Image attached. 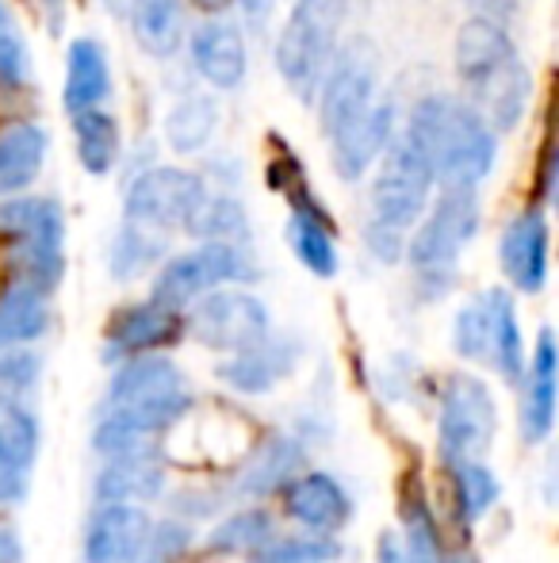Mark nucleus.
Instances as JSON below:
<instances>
[{
	"instance_id": "nucleus-1",
	"label": "nucleus",
	"mask_w": 559,
	"mask_h": 563,
	"mask_svg": "<svg viewBox=\"0 0 559 563\" xmlns=\"http://www.w3.org/2000/svg\"><path fill=\"white\" fill-rule=\"evenodd\" d=\"M456 77H460L468 104L494 131H510L522 123L533 97V74L517 54L506 27L487 15H476L456 35Z\"/></svg>"
},
{
	"instance_id": "nucleus-2",
	"label": "nucleus",
	"mask_w": 559,
	"mask_h": 563,
	"mask_svg": "<svg viewBox=\"0 0 559 563\" xmlns=\"http://www.w3.org/2000/svg\"><path fill=\"white\" fill-rule=\"evenodd\" d=\"M403 139L425 157L433 180L476 188L494 169L499 139L491 123L460 97H425L406 119Z\"/></svg>"
},
{
	"instance_id": "nucleus-3",
	"label": "nucleus",
	"mask_w": 559,
	"mask_h": 563,
	"mask_svg": "<svg viewBox=\"0 0 559 563\" xmlns=\"http://www.w3.org/2000/svg\"><path fill=\"white\" fill-rule=\"evenodd\" d=\"M349 0H295L277 38V69L295 97L311 100L326 74L329 58L342 46Z\"/></svg>"
},
{
	"instance_id": "nucleus-4",
	"label": "nucleus",
	"mask_w": 559,
	"mask_h": 563,
	"mask_svg": "<svg viewBox=\"0 0 559 563\" xmlns=\"http://www.w3.org/2000/svg\"><path fill=\"white\" fill-rule=\"evenodd\" d=\"M0 238H8L12 250V284L51 291L62 280L66 265V219L62 208L46 196L38 200H8L0 203Z\"/></svg>"
},
{
	"instance_id": "nucleus-5",
	"label": "nucleus",
	"mask_w": 559,
	"mask_h": 563,
	"mask_svg": "<svg viewBox=\"0 0 559 563\" xmlns=\"http://www.w3.org/2000/svg\"><path fill=\"white\" fill-rule=\"evenodd\" d=\"M192 407V395L185 387L180 368L169 356H142L138 361L123 364L115 372L112 387H108L104 399V415H123L135 426H142L146 433H161L165 426H172L177 418L188 415Z\"/></svg>"
},
{
	"instance_id": "nucleus-6",
	"label": "nucleus",
	"mask_w": 559,
	"mask_h": 563,
	"mask_svg": "<svg viewBox=\"0 0 559 563\" xmlns=\"http://www.w3.org/2000/svg\"><path fill=\"white\" fill-rule=\"evenodd\" d=\"M479 230V200L471 185H445L440 200L433 203V211L422 219L418 234L406 245V261L422 276L425 284H433V291H445L456 276V261H460L463 245L476 238Z\"/></svg>"
},
{
	"instance_id": "nucleus-7",
	"label": "nucleus",
	"mask_w": 559,
	"mask_h": 563,
	"mask_svg": "<svg viewBox=\"0 0 559 563\" xmlns=\"http://www.w3.org/2000/svg\"><path fill=\"white\" fill-rule=\"evenodd\" d=\"M254 276V261L238 250L234 242H203L200 250L180 253L169 265L157 273L154 280V303L161 307H180L195 303L208 291L223 288V284H238Z\"/></svg>"
},
{
	"instance_id": "nucleus-8",
	"label": "nucleus",
	"mask_w": 559,
	"mask_h": 563,
	"mask_svg": "<svg viewBox=\"0 0 559 563\" xmlns=\"http://www.w3.org/2000/svg\"><path fill=\"white\" fill-rule=\"evenodd\" d=\"M429 188L433 169L425 165L418 150L399 134L380 154V173H376L372 185V223L406 234L422 219L425 203H429Z\"/></svg>"
},
{
	"instance_id": "nucleus-9",
	"label": "nucleus",
	"mask_w": 559,
	"mask_h": 563,
	"mask_svg": "<svg viewBox=\"0 0 559 563\" xmlns=\"http://www.w3.org/2000/svg\"><path fill=\"white\" fill-rule=\"evenodd\" d=\"M376 81H380V54L368 38H349L337 46L318 81V119L326 139L372 104Z\"/></svg>"
},
{
	"instance_id": "nucleus-10",
	"label": "nucleus",
	"mask_w": 559,
	"mask_h": 563,
	"mask_svg": "<svg viewBox=\"0 0 559 563\" xmlns=\"http://www.w3.org/2000/svg\"><path fill=\"white\" fill-rule=\"evenodd\" d=\"M499 410L491 391L476 376H452L440 395V456L448 464L456 460H476L491 449Z\"/></svg>"
},
{
	"instance_id": "nucleus-11",
	"label": "nucleus",
	"mask_w": 559,
	"mask_h": 563,
	"mask_svg": "<svg viewBox=\"0 0 559 563\" xmlns=\"http://www.w3.org/2000/svg\"><path fill=\"white\" fill-rule=\"evenodd\" d=\"M192 334L211 349L238 353L269 338V311L257 296L231 288H215L195 299L192 307Z\"/></svg>"
},
{
	"instance_id": "nucleus-12",
	"label": "nucleus",
	"mask_w": 559,
	"mask_h": 563,
	"mask_svg": "<svg viewBox=\"0 0 559 563\" xmlns=\"http://www.w3.org/2000/svg\"><path fill=\"white\" fill-rule=\"evenodd\" d=\"M203 192H208L203 180L188 169H172V165L146 169L127 188V223L149 230L185 227L188 216L195 211V203L203 200Z\"/></svg>"
},
{
	"instance_id": "nucleus-13",
	"label": "nucleus",
	"mask_w": 559,
	"mask_h": 563,
	"mask_svg": "<svg viewBox=\"0 0 559 563\" xmlns=\"http://www.w3.org/2000/svg\"><path fill=\"white\" fill-rule=\"evenodd\" d=\"M502 268L510 284L525 296H537L548 280V219L545 211H522L502 230L499 245Z\"/></svg>"
},
{
	"instance_id": "nucleus-14",
	"label": "nucleus",
	"mask_w": 559,
	"mask_h": 563,
	"mask_svg": "<svg viewBox=\"0 0 559 563\" xmlns=\"http://www.w3.org/2000/svg\"><path fill=\"white\" fill-rule=\"evenodd\" d=\"M391 134H395V112L391 104H368L360 115H353L342 131L329 134L334 142V169L337 177L357 180L380 162V154L388 150Z\"/></svg>"
},
{
	"instance_id": "nucleus-15",
	"label": "nucleus",
	"mask_w": 559,
	"mask_h": 563,
	"mask_svg": "<svg viewBox=\"0 0 559 563\" xmlns=\"http://www.w3.org/2000/svg\"><path fill=\"white\" fill-rule=\"evenodd\" d=\"M180 338V314L161 303H138L127 307L108 327V361H127L138 353H154Z\"/></svg>"
},
{
	"instance_id": "nucleus-16",
	"label": "nucleus",
	"mask_w": 559,
	"mask_h": 563,
	"mask_svg": "<svg viewBox=\"0 0 559 563\" xmlns=\"http://www.w3.org/2000/svg\"><path fill=\"white\" fill-rule=\"evenodd\" d=\"M192 62L195 74L215 89H238L246 81V38L234 23L208 20L192 31Z\"/></svg>"
},
{
	"instance_id": "nucleus-17",
	"label": "nucleus",
	"mask_w": 559,
	"mask_h": 563,
	"mask_svg": "<svg viewBox=\"0 0 559 563\" xmlns=\"http://www.w3.org/2000/svg\"><path fill=\"white\" fill-rule=\"evenodd\" d=\"M149 529V518L135 503H108L92 514L89 533H85V563H131L142 537Z\"/></svg>"
},
{
	"instance_id": "nucleus-18",
	"label": "nucleus",
	"mask_w": 559,
	"mask_h": 563,
	"mask_svg": "<svg viewBox=\"0 0 559 563\" xmlns=\"http://www.w3.org/2000/svg\"><path fill=\"white\" fill-rule=\"evenodd\" d=\"M283 510L311 533H334L349 521V495L337 487V479L311 472L303 479H291L283 487Z\"/></svg>"
},
{
	"instance_id": "nucleus-19",
	"label": "nucleus",
	"mask_w": 559,
	"mask_h": 563,
	"mask_svg": "<svg viewBox=\"0 0 559 563\" xmlns=\"http://www.w3.org/2000/svg\"><path fill=\"white\" fill-rule=\"evenodd\" d=\"M295 368V345L291 341H257L249 349H238L226 364H219V379H226L231 387L246 395L272 391L280 376Z\"/></svg>"
},
{
	"instance_id": "nucleus-20",
	"label": "nucleus",
	"mask_w": 559,
	"mask_h": 563,
	"mask_svg": "<svg viewBox=\"0 0 559 563\" xmlns=\"http://www.w3.org/2000/svg\"><path fill=\"white\" fill-rule=\"evenodd\" d=\"M483 303H487V364L506 384H517L525 376V345H522L514 299H510V291L491 288L483 291Z\"/></svg>"
},
{
	"instance_id": "nucleus-21",
	"label": "nucleus",
	"mask_w": 559,
	"mask_h": 563,
	"mask_svg": "<svg viewBox=\"0 0 559 563\" xmlns=\"http://www.w3.org/2000/svg\"><path fill=\"white\" fill-rule=\"evenodd\" d=\"M112 92V74H108V54L97 38H74L66 58V89H62V104L66 112H85V108H100L104 97Z\"/></svg>"
},
{
	"instance_id": "nucleus-22",
	"label": "nucleus",
	"mask_w": 559,
	"mask_h": 563,
	"mask_svg": "<svg viewBox=\"0 0 559 563\" xmlns=\"http://www.w3.org/2000/svg\"><path fill=\"white\" fill-rule=\"evenodd\" d=\"M556 422V341L552 330H540L537 353L525 379V407H522V433L525 441H545Z\"/></svg>"
},
{
	"instance_id": "nucleus-23",
	"label": "nucleus",
	"mask_w": 559,
	"mask_h": 563,
	"mask_svg": "<svg viewBox=\"0 0 559 563\" xmlns=\"http://www.w3.org/2000/svg\"><path fill=\"white\" fill-rule=\"evenodd\" d=\"M46 162V131L38 123H12L0 131V200L35 185Z\"/></svg>"
},
{
	"instance_id": "nucleus-24",
	"label": "nucleus",
	"mask_w": 559,
	"mask_h": 563,
	"mask_svg": "<svg viewBox=\"0 0 559 563\" xmlns=\"http://www.w3.org/2000/svg\"><path fill=\"white\" fill-rule=\"evenodd\" d=\"M131 31L149 58H172L185 43V4L180 0H135Z\"/></svg>"
},
{
	"instance_id": "nucleus-25",
	"label": "nucleus",
	"mask_w": 559,
	"mask_h": 563,
	"mask_svg": "<svg viewBox=\"0 0 559 563\" xmlns=\"http://www.w3.org/2000/svg\"><path fill=\"white\" fill-rule=\"evenodd\" d=\"M299 464H303V449H299V441L277 433V438H269L261 449L254 452V460L246 464V472L238 475V495L242 498L269 495V490L283 487V483L299 472Z\"/></svg>"
},
{
	"instance_id": "nucleus-26",
	"label": "nucleus",
	"mask_w": 559,
	"mask_h": 563,
	"mask_svg": "<svg viewBox=\"0 0 559 563\" xmlns=\"http://www.w3.org/2000/svg\"><path fill=\"white\" fill-rule=\"evenodd\" d=\"M161 467L149 460V452L138 456H115L112 464L100 472L97 479V498L104 503H146V498L161 495Z\"/></svg>"
},
{
	"instance_id": "nucleus-27",
	"label": "nucleus",
	"mask_w": 559,
	"mask_h": 563,
	"mask_svg": "<svg viewBox=\"0 0 559 563\" xmlns=\"http://www.w3.org/2000/svg\"><path fill=\"white\" fill-rule=\"evenodd\" d=\"M74 139H77V157H81L85 173L104 177L120 162V123L104 112V108H85L74 112Z\"/></svg>"
},
{
	"instance_id": "nucleus-28",
	"label": "nucleus",
	"mask_w": 559,
	"mask_h": 563,
	"mask_svg": "<svg viewBox=\"0 0 559 563\" xmlns=\"http://www.w3.org/2000/svg\"><path fill=\"white\" fill-rule=\"evenodd\" d=\"M51 322L46 311V291L27 288V284H8L0 296V349L35 341Z\"/></svg>"
},
{
	"instance_id": "nucleus-29",
	"label": "nucleus",
	"mask_w": 559,
	"mask_h": 563,
	"mask_svg": "<svg viewBox=\"0 0 559 563\" xmlns=\"http://www.w3.org/2000/svg\"><path fill=\"white\" fill-rule=\"evenodd\" d=\"M215 123H219V104L203 92H192L185 97L177 108L165 119V139L177 154H195L211 142L215 134Z\"/></svg>"
},
{
	"instance_id": "nucleus-30",
	"label": "nucleus",
	"mask_w": 559,
	"mask_h": 563,
	"mask_svg": "<svg viewBox=\"0 0 559 563\" xmlns=\"http://www.w3.org/2000/svg\"><path fill=\"white\" fill-rule=\"evenodd\" d=\"M288 242L295 250V257L311 268L314 276H334L337 273V245H334V227L322 216H303L291 211L288 219Z\"/></svg>"
},
{
	"instance_id": "nucleus-31",
	"label": "nucleus",
	"mask_w": 559,
	"mask_h": 563,
	"mask_svg": "<svg viewBox=\"0 0 559 563\" xmlns=\"http://www.w3.org/2000/svg\"><path fill=\"white\" fill-rule=\"evenodd\" d=\"M502 487L494 479L491 467H483L479 460H456L452 464V498H456V518L463 526H476L494 503H499Z\"/></svg>"
},
{
	"instance_id": "nucleus-32",
	"label": "nucleus",
	"mask_w": 559,
	"mask_h": 563,
	"mask_svg": "<svg viewBox=\"0 0 559 563\" xmlns=\"http://www.w3.org/2000/svg\"><path fill=\"white\" fill-rule=\"evenodd\" d=\"M185 230L195 238H208V242H234V238H246V211H242V203L234 196L203 192V200L188 216Z\"/></svg>"
},
{
	"instance_id": "nucleus-33",
	"label": "nucleus",
	"mask_w": 559,
	"mask_h": 563,
	"mask_svg": "<svg viewBox=\"0 0 559 563\" xmlns=\"http://www.w3.org/2000/svg\"><path fill=\"white\" fill-rule=\"evenodd\" d=\"M161 253H165V242L154 230L127 223L112 245V276L115 280H131V276L146 273L154 261H161Z\"/></svg>"
},
{
	"instance_id": "nucleus-34",
	"label": "nucleus",
	"mask_w": 559,
	"mask_h": 563,
	"mask_svg": "<svg viewBox=\"0 0 559 563\" xmlns=\"http://www.w3.org/2000/svg\"><path fill=\"white\" fill-rule=\"evenodd\" d=\"M403 533H406V549H403L406 563H445L437 521H433L429 506L418 495H411L403 503Z\"/></svg>"
},
{
	"instance_id": "nucleus-35",
	"label": "nucleus",
	"mask_w": 559,
	"mask_h": 563,
	"mask_svg": "<svg viewBox=\"0 0 559 563\" xmlns=\"http://www.w3.org/2000/svg\"><path fill=\"white\" fill-rule=\"evenodd\" d=\"M265 541H272V518L265 510H242L211 533V552H257Z\"/></svg>"
},
{
	"instance_id": "nucleus-36",
	"label": "nucleus",
	"mask_w": 559,
	"mask_h": 563,
	"mask_svg": "<svg viewBox=\"0 0 559 563\" xmlns=\"http://www.w3.org/2000/svg\"><path fill=\"white\" fill-rule=\"evenodd\" d=\"M0 452L20 464H31L38 452V426L15 399L0 395Z\"/></svg>"
},
{
	"instance_id": "nucleus-37",
	"label": "nucleus",
	"mask_w": 559,
	"mask_h": 563,
	"mask_svg": "<svg viewBox=\"0 0 559 563\" xmlns=\"http://www.w3.org/2000/svg\"><path fill=\"white\" fill-rule=\"evenodd\" d=\"M337 544L329 537H283V541H265L261 549L254 552L257 563H326L337 556Z\"/></svg>"
},
{
	"instance_id": "nucleus-38",
	"label": "nucleus",
	"mask_w": 559,
	"mask_h": 563,
	"mask_svg": "<svg viewBox=\"0 0 559 563\" xmlns=\"http://www.w3.org/2000/svg\"><path fill=\"white\" fill-rule=\"evenodd\" d=\"M188 541H192V533H188L185 526H177V521H161V526H149L146 537H142L138 552L131 556V563H177L185 556Z\"/></svg>"
},
{
	"instance_id": "nucleus-39",
	"label": "nucleus",
	"mask_w": 559,
	"mask_h": 563,
	"mask_svg": "<svg viewBox=\"0 0 559 563\" xmlns=\"http://www.w3.org/2000/svg\"><path fill=\"white\" fill-rule=\"evenodd\" d=\"M456 353L468 356V361H487V303L483 296L471 299L468 307H460L452 327Z\"/></svg>"
},
{
	"instance_id": "nucleus-40",
	"label": "nucleus",
	"mask_w": 559,
	"mask_h": 563,
	"mask_svg": "<svg viewBox=\"0 0 559 563\" xmlns=\"http://www.w3.org/2000/svg\"><path fill=\"white\" fill-rule=\"evenodd\" d=\"M27 46H23V38L15 35L12 20L0 23V81L8 85V89H15V85L27 81Z\"/></svg>"
},
{
	"instance_id": "nucleus-41",
	"label": "nucleus",
	"mask_w": 559,
	"mask_h": 563,
	"mask_svg": "<svg viewBox=\"0 0 559 563\" xmlns=\"http://www.w3.org/2000/svg\"><path fill=\"white\" fill-rule=\"evenodd\" d=\"M38 379L35 353H8L0 349V391H23Z\"/></svg>"
},
{
	"instance_id": "nucleus-42",
	"label": "nucleus",
	"mask_w": 559,
	"mask_h": 563,
	"mask_svg": "<svg viewBox=\"0 0 559 563\" xmlns=\"http://www.w3.org/2000/svg\"><path fill=\"white\" fill-rule=\"evenodd\" d=\"M27 490V464L0 452V503H15Z\"/></svg>"
},
{
	"instance_id": "nucleus-43",
	"label": "nucleus",
	"mask_w": 559,
	"mask_h": 563,
	"mask_svg": "<svg viewBox=\"0 0 559 563\" xmlns=\"http://www.w3.org/2000/svg\"><path fill=\"white\" fill-rule=\"evenodd\" d=\"M0 563H20V541L4 526H0Z\"/></svg>"
},
{
	"instance_id": "nucleus-44",
	"label": "nucleus",
	"mask_w": 559,
	"mask_h": 563,
	"mask_svg": "<svg viewBox=\"0 0 559 563\" xmlns=\"http://www.w3.org/2000/svg\"><path fill=\"white\" fill-rule=\"evenodd\" d=\"M376 563H406V556H403V549H399L395 537H383L380 552H376Z\"/></svg>"
},
{
	"instance_id": "nucleus-45",
	"label": "nucleus",
	"mask_w": 559,
	"mask_h": 563,
	"mask_svg": "<svg viewBox=\"0 0 559 563\" xmlns=\"http://www.w3.org/2000/svg\"><path fill=\"white\" fill-rule=\"evenodd\" d=\"M234 4H238V0H192V8L203 15H223L226 8H234Z\"/></svg>"
},
{
	"instance_id": "nucleus-46",
	"label": "nucleus",
	"mask_w": 559,
	"mask_h": 563,
	"mask_svg": "<svg viewBox=\"0 0 559 563\" xmlns=\"http://www.w3.org/2000/svg\"><path fill=\"white\" fill-rule=\"evenodd\" d=\"M254 8H257V12H269V8H272V0H249V12H254Z\"/></svg>"
},
{
	"instance_id": "nucleus-47",
	"label": "nucleus",
	"mask_w": 559,
	"mask_h": 563,
	"mask_svg": "<svg viewBox=\"0 0 559 563\" xmlns=\"http://www.w3.org/2000/svg\"><path fill=\"white\" fill-rule=\"evenodd\" d=\"M0 23H8V8L4 4H0Z\"/></svg>"
},
{
	"instance_id": "nucleus-48",
	"label": "nucleus",
	"mask_w": 559,
	"mask_h": 563,
	"mask_svg": "<svg viewBox=\"0 0 559 563\" xmlns=\"http://www.w3.org/2000/svg\"><path fill=\"white\" fill-rule=\"evenodd\" d=\"M452 563H471V560H452Z\"/></svg>"
}]
</instances>
